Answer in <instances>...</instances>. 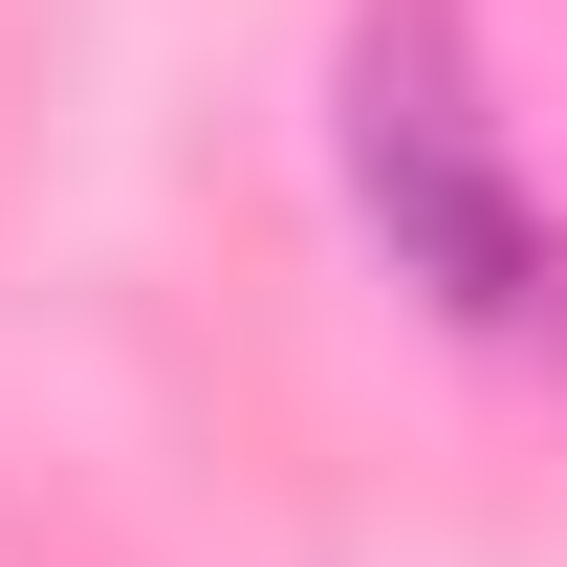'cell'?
Wrapping results in <instances>:
<instances>
[{"instance_id":"6da1fadb","label":"cell","mask_w":567,"mask_h":567,"mask_svg":"<svg viewBox=\"0 0 567 567\" xmlns=\"http://www.w3.org/2000/svg\"><path fill=\"white\" fill-rule=\"evenodd\" d=\"M350 218L393 240L415 306H458V328H502V350L567 328V218L502 175V110H481L458 0H371L350 22Z\"/></svg>"}]
</instances>
